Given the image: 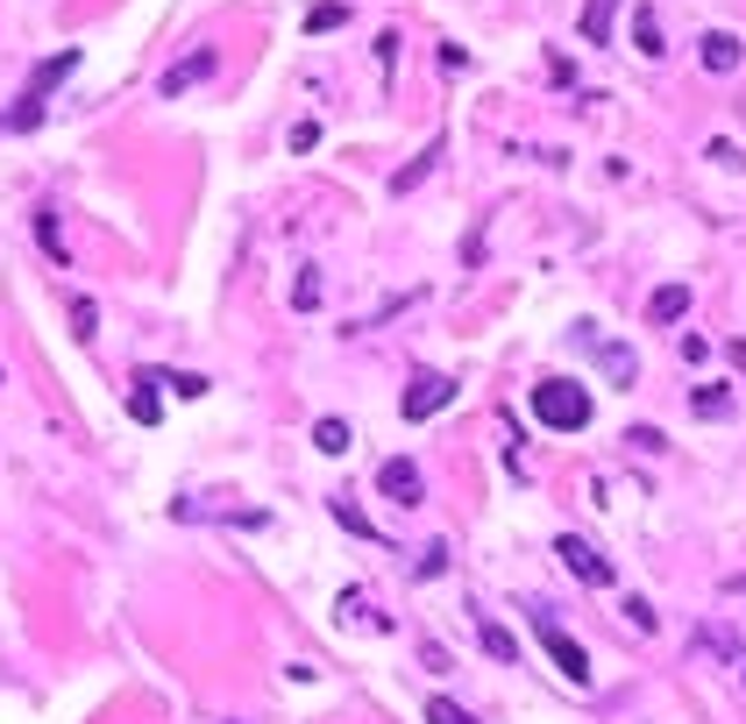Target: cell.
<instances>
[{
	"label": "cell",
	"instance_id": "603a6c76",
	"mask_svg": "<svg viewBox=\"0 0 746 724\" xmlns=\"http://www.w3.org/2000/svg\"><path fill=\"white\" fill-rule=\"evenodd\" d=\"M725 590H733V597H746V576H725Z\"/></svg>",
	"mask_w": 746,
	"mask_h": 724
},
{
	"label": "cell",
	"instance_id": "6da1fadb",
	"mask_svg": "<svg viewBox=\"0 0 746 724\" xmlns=\"http://www.w3.org/2000/svg\"><path fill=\"white\" fill-rule=\"evenodd\" d=\"M590 391L569 384V376H547V384H533V419H541L547 433H584L590 427Z\"/></svg>",
	"mask_w": 746,
	"mask_h": 724
},
{
	"label": "cell",
	"instance_id": "5bb4252c",
	"mask_svg": "<svg viewBox=\"0 0 746 724\" xmlns=\"http://www.w3.org/2000/svg\"><path fill=\"white\" fill-rule=\"evenodd\" d=\"M611 14H619V0H590V8H584V36H590V43L611 36Z\"/></svg>",
	"mask_w": 746,
	"mask_h": 724
},
{
	"label": "cell",
	"instance_id": "4fadbf2b",
	"mask_svg": "<svg viewBox=\"0 0 746 724\" xmlns=\"http://www.w3.org/2000/svg\"><path fill=\"white\" fill-rule=\"evenodd\" d=\"M476 632H484V654H490V660H505V668L519 660V646H512V632H505V625H490V618H484Z\"/></svg>",
	"mask_w": 746,
	"mask_h": 724
},
{
	"label": "cell",
	"instance_id": "5b68a950",
	"mask_svg": "<svg viewBox=\"0 0 746 724\" xmlns=\"http://www.w3.org/2000/svg\"><path fill=\"white\" fill-rule=\"evenodd\" d=\"M448 398H455V376H434V370H427V376H412V384H406L398 412H406V419H434Z\"/></svg>",
	"mask_w": 746,
	"mask_h": 724
},
{
	"label": "cell",
	"instance_id": "ba28073f",
	"mask_svg": "<svg viewBox=\"0 0 746 724\" xmlns=\"http://www.w3.org/2000/svg\"><path fill=\"white\" fill-rule=\"evenodd\" d=\"M157 384H163V376H136V391H128V412H136L143 419V427H157V419H163V398H157Z\"/></svg>",
	"mask_w": 746,
	"mask_h": 724
},
{
	"label": "cell",
	"instance_id": "8992f818",
	"mask_svg": "<svg viewBox=\"0 0 746 724\" xmlns=\"http://www.w3.org/2000/svg\"><path fill=\"white\" fill-rule=\"evenodd\" d=\"M214 71H221V57H214V50H192V57H178V65L157 79V93H163V100H178V93H192V86H206Z\"/></svg>",
	"mask_w": 746,
	"mask_h": 724
},
{
	"label": "cell",
	"instance_id": "3957f363",
	"mask_svg": "<svg viewBox=\"0 0 746 724\" xmlns=\"http://www.w3.org/2000/svg\"><path fill=\"white\" fill-rule=\"evenodd\" d=\"M71 71H79V50H57V57H50V65H43V71H36V79H29V93H22V108H14V114H8V128H36V121H43V100H50V93H57V86H65V79H71Z\"/></svg>",
	"mask_w": 746,
	"mask_h": 724
},
{
	"label": "cell",
	"instance_id": "44dd1931",
	"mask_svg": "<svg viewBox=\"0 0 746 724\" xmlns=\"http://www.w3.org/2000/svg\"><path fill=\"white\" fill-rule=\"evenodd\" d=\"M441 568H448V547H441V540H434V547L420 554V568H412V576H441Z\"/></svg>",
	"mask_w": 746,
	"mask_h": 724
},
{
	"label": "cell",
	"instance_id": "7c38bea8",
	"mask_svg": "<svg viewBox=\"0 0 746 724\" xmlns=\"http://www.w3.org/2000/svg\"><path fill=\"white\" fill-rule=\"evenodd\" d=\"M647 313H654V327H662V320H682V313H690V292H682V284H662Z\"/></svg>",
	"mask_w": 746,
	"mask_h": 724
},
{
	"label": "cell",
	"instance_id": "52a82bcc",
	"mask_svg": "<svg viewBox=\"0 0 746 724\" xmlns=\"http://www.w3.org/2000/svg\"><path fill=\"white\" fill-rule=\"evenodd\" d=\"M377 490L392 497V505H420V497H427V476H420V462L392 455V462H384V470H377Z\"/></svg>",
	"mask_w": 746,
	"mask_h": 724
},
{
	"label": "cell",
	"instance_id": "7402d4cb",
	"mask_svg": "<svg viewBox=\"0 0 746 724\" xmlns=\"http://www.w3.org/2000/svg\"><path fill=\"white\" fill-rule=\"evenodd\" d=\"M625 618H633V625L647 632V625H654V603H647V597H625Z\"/></svg>",
	"mask_w": 746,
	"mask_h": 724
},
{
	"label": "cell",
	"instance_id": "2e32d148",
	"mask_svg": "<svg viewBox=\"0 0 746 724\" xmlns=\"http://www.w3.org/2000/svg\"><path fill=\"white\" fill-rule=\"evenodd\" d=\"M341 22H349V8H341V0H320V8L306 14V29H313V36H320V29H341Z\"/></svg>",
	"mask_w": 746,
	"mask_h": 724
},
{
	"label": "cell",
	"instance_id": "ffe728a7",
	"mask_svg": "<svg viewBox=\"0 0 746 724\" xmlns=\"http://www.w3.org/2000/svg\"><path fill=\"white\" fill-rule=\"evenodd\" d=\"M292 298H298V306H320V270H298V284H292Z\"/></svg>",
	"mask_w": 746,
	"mask_h": 724
},
{
	"label": "cell",
	"instance_id": "9a60e30c",
	"mask_svg": "<svg viewBox=\"0 0 746 724\" xmlns=\"http://www.w3.org/2000/svg\"><path fill=\"white\" fill-rule=\"evenodd\" d=\"M313 441H320V455H349V427H341V419H320Z\"/></svg>",
	"mask_w": 746,
	"mask_h": 724
},
{
	"label": "cell",
	"instance_id": "9c48e42d",
	"mask_svg": "<svg viewBox=\"0 0 746 724\" xmlns=\"http://www.w3.org/2000/svg\"><path fill=\"white\" fill-rule=\"evenodd\" d=\"M704 71H739V36H704Z\"/></svg>",
	"mask_w": 746,
	"mask_h": 724
},
{
	"label": "cell",
	"instance_id": "e0dca14e",
	"mask_svg": "<svg viewBox=\"0 0 746 724\" xmlns=\"http://www.w3.org/2000/svg\"><path fill=\"white\" fill-rule=\"evenodd\" d=\"M427 724H476L462 703H448V697H427Z\"/></svg>",
	"mask_w": 746,
	"mask_h": 724
},
{
	"label": "cell",
	"instance_id": "cb8c5ba5",
	"mask_svg": "<svg viewBox=\"0 0 746 724\" xmlns=\"http://www.w3.org/2000/svg\"><path fill=\"white\" fill-rule=\"evenodd\" d=\"M725 355H733V362H739V370H746V341H733V349H725Z\"/></svg>",
	"mask_w": 746,
	"mask_h": 724
},
{
	"label": "cell",
	"instance_id": "8fae6325",
	"mask_svg": "<svg viewBox=\"0 0 746 724\" xmlns=\"http://www.w3.org/2000/svg\"><path fill=\"white\" fill-rule=\"evenodd\" d=\"M434 163H441V135H434V143H427V149H420V157H412V163H406V171H398V178H392V192H412V185H420V178H427V171H434Z\"/></svg>",
	"mask_w": 746,
	"mask_h": 724
},
{
	"label": "cell",
	"instance_id": "ac0fdd59",
	"mask_svg": "<svg viewBox=\"0 0 746 724\" xmlns=\"http://www.w3.org/2000/svg\"><path fill=\"white\" fill-rule=\"evenodd\" d=\"M36 241L50 249V263H65V235H57V214H36Z\"/></svg>",
	"mask_w": 746,
	"mask_h": 724
},
{
	"label": "cell",
	"instance_id": "d6986e66",
	"mask_svg": "<svg viewBox=\"0 0 746 724\" xmlns=\"http://www.w3.org/2000/svg\"><path fill=\"white\" fill-rule=\"evenodd\" d=\"M604 370L619 376V384H633V349H619V341H611V349H604Z\"/></svg>",
	"mask_w": 746,
	"mask_h": 724
},
{
	"label": "cell",
	"instance_id": "7a4b0ae2",
	"mask_svg": "<svg viewBox=\"0 0 746 724\" xmlns=\"http://www.w3.org/2000/svg\"><path fill=\"white\" fill-rule=\"evenodd\" d=\"M527 618H533V640L547 646V660H555L569 682H590V654H584V640H569V625L555 618V603H527Z\"/></svg>",
	"mask_w": 746,
	"mask_h": 724
},
{
	"label": "cell",
	"instance_id": "277c9868",
	"mask_svg": "<svg viewBox=\"0 0 746 724\" xmlns=\"http://www.w3.org/2000/svg\"><path fill=\"white\" fill-rule=\"evenodd\" d=\"M555 554H562V568H569V576L597 582V590H611V582H619V568H611L604 554L590 547V540H576V533H562V540H555Z\"/></svg>",
	"mask_w": 746,
	"mask_h": 724
},
{
	"label": "cell",
	"instance_id": "30bf717a",
	"mask_svg": "<svg viewBox=\"0 0 746 724\" xmlns=\"http://www.w3.org/2000/svg\"><path fill=\"white\" fill-rule=\"evenodd\" d=\"M633 43H640V57H662L668 50V43H662V14H654V8L633 14Z\"/></svg>",
	"mask_w": 746,
	"mask_h": 724
}]
</instances>
